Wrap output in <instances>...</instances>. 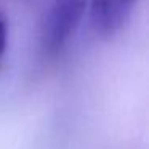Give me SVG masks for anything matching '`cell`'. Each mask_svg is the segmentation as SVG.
I'll list each match as a JSON object with an SVG mask.
<instances>
[{"mask_svg":"<svg viewBox=\"0 0 149 149\" xmlns=\"http://www.w3.org/2000/svg\"><path fill=\"white\" fill-rule=\"evenodd\" d=\"M88 0H53L40 26V48L47 56L63 52L79 29Z\"/></svg>","mask_w":149,"mask_h":149,"instance_id":"cell-1","label":"cell"},{"mask_svg":"<svg viewBox=\"0 0 149 149\" xmlns=\"http://www.w3.org/2000/svg\"><path fill=\"white\" fill-rule=\"evenodd\" d=\"M138 0H88L93 31L100 37H112L130 21Z\"/></svg>","mask_w":149,"mask_h":149,"instance_id":"cell-2","label":"cell"},{"mask_svg":"<svg viewBox=\"0 0 149 149\" xmlns=\"http://www.w3.org/2000/svg\"><path fill=\"white\" fill-rule=\"evenodd\" d=\"M8 43V19L3 13H0V59L3 58Z\"/></svg>","mask_w":149,"mask_h":149,"instance_id":"cell-3","label":"cell"}]
</instances>
